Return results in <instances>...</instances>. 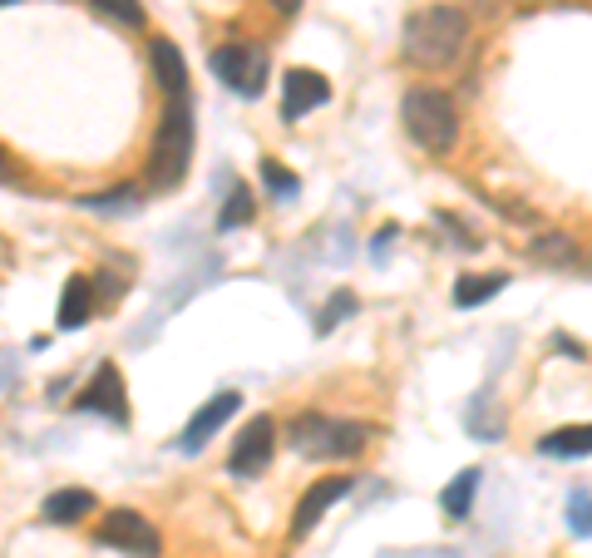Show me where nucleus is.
Segmentation results:
<instances>
[{
  "instance_id": "7ed1b4c3",
  "label": "nucleus",
  "mask_w": 592,
  "mask_h": 558,
  "mask_svg": "<svg viewBox=\"0 0 592 558\" xmlns=\"http://www.w3.org/2000/svg\"><path fill=\"white\" fill-rule=\"evenodd\" d=\"M400 119H405V134L424 153H449L454 139H459V110H454V100L440 90H424V84L400 100Z\"/></svg>"
},
{
  "instance_id": "f8f14e48",
  "label": "nucleus",
  "mask_w": 592,
  "mask_h": 558,
  "mask_svg": "<svg viewBox=\"0 0 592 558\" xmlns=\"http://www.w3.org/2000/svg\"><path fill=\"white\" fill-rule=\"evenodd\" d=\"M148 60H153L158 84H163L173 100H178V94H187V65H183V55H178L173 41H153V45H148Z\"/></svg>"
},
{
  "instance_id": "cd10ccee",
  "label": "nucleus",
  "mask_w": 592,
  "mask_h": 558,
  "mask_svg": "<svg viewBox=\"0 0 592 558\" xmlns=\"http://www.w3.org/2000/svg\"><path fill=\"white\" fill-rule=\"evenodd\" d=\"M5 5H20V0H0V11H5Z\"/></svg>"
},
{
  "instance_id": "a878e982",
  "label": "nucleus",
  "mask_w": 592,
  "mask_h": 558,
  "mask_svg": "<svg viewBox=\"0 0 592 558\" xmlns=\"http://www.w3.org/2000/svg\"><path fill=\"white\" fill-rule=\"evenodd\" d=\"M266 5H272L276 15H296V11H301V0H266Z\"/></svg>"
},
{
  "instance_id": "393cba45",
  "label": "nucleus",
  "mask_w": 592,
  "mask_h": 558,
  "mask_svg": "<svg viewBox=\"0 0 592 558\" xmlns=\"http://www.w3.org/2000/svg\"><path fill=\"white\" fill-rule=\"evenodd\" d=\"M262 183L276 193V198H292V193H296V179H292V173H282L276 163H262Z\"/></svg>"
},
{
  "instance_id": "f257e3e1",
  "label": "nucleus",
  "mask_w": 592,
  "mask_h": 558,
  "mask_svg": "<svg viewBox=\"0 0 592 558\" xmlns=\"http://www.w3.org/2000/svg\"><path fill=\"white\" fill-rule=\"evenodd\" d=\"M469 45V15L459 5H424L405 21V60L420 70H444Z\"/></svg>"
},
{
  "instance_id": "f3484780",
  "label": "nucleus",
  "mask_w": 592,
  "mask_h": 558,
  "mask_svg": "<svg viewBox=\"0 0 592 558\" xmlns=\"http://www.w3.org/2000/svg\"><path fill=\"white\" fill-rule=\"evenodd\" d=\"M365 440H371V425H361V420H335L326 459H351V455H361Z\"/></svg>"
},
{
  "instance_id": "2eb2a0df",
  "label": "nucleus",
  "mask_w": 592,
  "mask_h": 558,
  "mask_svg": "<svg viewBox=\"0 0 592 558\" xmlns=\"http://www.w3.org/2000/svg\"><path fill=\"white\" fill-rule=\"evenodd\" d=\"M538 449H543V455H553V459L592 455V425H562V430H553V435L538 440Z\"/></svg>"
},
{
  "instance_id": "412c9836",
  "label": "nucleus",
  "mask_w": 592,
  "mask_h": 558,
  "mask_svg": "<svg viewBox=\"0 0 592 558\" xmlns=\"http://www.w3.org/2000/svg\"><path fill=\"white\" fill-rule=\"evenodd\" d=\"M568 528L578 538H592V494L588 489H572L568 494Z\"/></svg>"
},
{
  "instance_id": "1a4fd4ad",
  "label": "nucleus",
  "mask_w": 592,
  "mask_h": 558,
  "mask_svg": "<svg viewBox=\"0 0 592 558\" xmlns=\"http://www.w3.org/2000/svg\"><path fill=\"white\" fill-rule=\"evenodd\" d=\"M351 485H355V479H345V475L316 479V485L301 494V504H296V514H292V538H306V534H311V528H316V519H321L326 509L335 504V499H345V494H351Z\"/></svg>"
},
{
  "instance_id": "a211bd4d",
  "label": "nucleus",
  "mask_w": 592,
  "mask_h": 558,
  "mask_svg": "<svg viewBox=\"0 0 592 558\" xmlns=\"http://www.w3.org/2000/svg\"><path fill=\"white\" fill-rule=\"evenodd\" d=\"M528 258L543 262V267H568V262H578V248H572V238H562V232H548V238L528 242Z\"/></svg>"
},
{
  "instance_id": "20e7f679",
  "label": "nucleus",
  "mask_w": 592,
  "mask_h": 558,
  "mask_svg": "<svg viewBox=\"0 0 592 558\" xmlns=\"http://www.w3.org/2000/svg\"><path fill=\"white\" fill-rule=\"evenodd\" d=\"M213 75L232 84V94L257 100L266 84V50L262 45H223V50H213Z\"/></svg>"
},
{
  "instance_id": "4be33fe9",
  "label": "nucleus",
  "mask_w": 592,
  "mask_h": 558,
  "mask_svg": "<svg viewBox=\"0 0 592 558\" xmlns=\"http://www.w3.org/2000/svg\"><path fill=\"white\" fill-rule=\"evenodd\" d=\"M89 5L118 25H144V5H138V0H89Z\"/></svg>"
},
{
  "instance_id": "6e6552de",
  "label": "nucleus",
  "mask_w": 592,
  "mask_h": 558,
  "mask_svg": "<svg viewBox=\"0 0 592 558\" xmlns=\"http://www.w3.org/2000/svg\"><path fill=\"white\" fill-rule=\"evenodd\" d=\"M79 406H84V410H99V415H109L114 425H124V420H128V390H124V376H118L114 361H104V366L94 371V380L84 386Z\"/></svg>"
},
{
  "instance_id": "ddd939ff",
  "label": "nucleus",
  "mask_w": 592,
  "mask_h": 558,
  "mask_svg": "<svg viewBox=\"0 0 592 558\" xmlns=\"http://www.w3.org/2000/svg\"><path fill=\"white\" fill-rule=\"evenodd\" d=\"M39 514H45V524H79V519L94 514V494L89 489H55Z\"/></svg>"
},
{
  "instance_id": "39448f33",
  "label": "nucleus",
  "mask_w": 592,
  "mask_h": 558,
  "mask_svg": "<svg viewBox=\"0 0 592 558\" xmlns=\"http://www.w3.org/2000/svg\"><path fill=\"white\" fill-rule=\"evenodd\" d=\"M99 544L104 548H124L128 558H158V534L153 524H148L144 514H134V509H114V514L99 524Z\"/></svg>"
},
{
  "instance_id": "b1692460",
  "label": "nucleus",
  "mask_w": 592,
  "mask_h": 558,
  "mask_svg": "<svg viewBox=\"0 0 592 558\" xmlns=\"http://www.w3.org/2000/svg\"><path fill=\"white\" fill-rule=\"evenodd\" d=\"M134 198H144L138 189H114V193H94V198H84V208H94V213H118V208H128Z\"/></svg>"
},
{
  "instance_id": "9b49d317",
  "label": "nucleus",
  "mask_w": 592,
  "mask_h": 558,
  "mask_svg": "<svg viewBox=\"0 0 592 558\" xmlns=\"http://www.w3.org/2000/svg\"><path fill=\"white\" fill-rule=\"evenodd\" d=\"M331 430H335L331 415H316V410H306V415L292 420V445L301 449V455H311V459H326V449H331Z\"/></svg>"
},
{
  "instance_id": "bb28decb",
  "label": "nucleus",
  "mask_w": 592,
  "mask_h": 558,
  "mask_svg": "<svg viewBox=\"0 0 592 558\" xmlns=\"http://www.w3.org/2000/svg\"><path fill=\"white\" fill-rule=\"evenodd\" d=\"M10 179H15V169H10V153L0 149V183H10Z\"/></svg>"
},
{
  "instance_id": "4468645a",
  "label": "nucleus",
  "mask_w": 592,
  "mask_h": 558,
  "mask_svg": "<svg viewBox=\"0 0 592 558\" xmlns=\"http://www.w3.org/2000/svg\"><path fill=\"white\" fill-rule=\"evenodd\" d=\"M94 311V287L89 277H69L65 282V297H59V331H79Z\"/></svg>"
},
{
  "instance_id": "f03ea898",
  "label": "nucleus",
  "mask_w": 592,
  "mask_h": 558,
  "mask_svg": "<svg viewBox=\"0 0 592 558\" xmlns=\"http://www.w3.org/2000/svg\"><path fill=\"white\" fill-rule=\"evenodd\" d=\"M187 163H193V110H187V94H178L158 119L153 149H148V183L178 189L187 179Z\"/></svg>"
},
{
  "instance_id": "423d86ee",
  "label": "nucleus",
  "mask_w": 592,
  "mask_h": 558,
  "mask_svg": "<svg viewBox=\"0 0 592 558\" xmlns=\"http://www.w3.org/2000/svg\"><path fill=\"white\" fill-rule=\"evenodd\" d=\"M237 410H242V396H237V390H217V396L207 400V406L197 410V415L183 425V435H178V445H183V455H203V449H207V440H213L217 430H223L227 420L237 415Z\"/></svg>"
},
{
  "instance_id": "9d476101",
  "label": "nucleus",
  "mask_w": 592,
  "mask_h": 558,
  "mask_svg": "<svg viewBox=\"0 0 592 558\" xmlns=\"http://www.w3.org/2000/svg\"><path fill=\"white\" fill-rule=\"evenodd\" d=\"M326 100H331V84H326V75L292 70V75H286V90H282V119H301V114L321 110Z\"/></svg>"
},
{
  "instance_id": "aec40b11",
  "label": "nucleus",
  "mask_w": 592,
  "mask_h": 558,
  "mask_svg": "<svg viewBox=\"0 0 592 558\" xmlns=\"http://www.w3.org/2000/svg\"><path fill=\"white\" fill-rule=\"evenodd\" d=\"M252 213H257V203H252V193L242 189V183H237L232 189V198H227V208L217 213V228H242V223H252Z\"/></svg>"
},
{
  "instance_id": "5701e85b",
  "label": "nucleus",
  "mask_w": 592,
  "mask_h": 558,
  "mask_svg": "<svg viewBox=\"0 0 592 558\" xmlns=\"http://www.w3.org/2000/svg\"><path fill=\"white\" fill-rule=\"evenodd\" d=\"M351 311H355V297H351V292H341V297H331V301H326V311H321V317H316V331H321V337H326V331H331V327H341V317H351Z\"/></svg>"
},
{
  "instance_id": "dca6fc26",
  "label": "nucleus",
  "mask_w": 592,
  "mask_h": 558,
  "mask_svg": "<svg viewBox=\"0 0 592 558\" xmlns=\"http://www.w3.org/2000/svg\"><path fill=\"white\" fill-rule=\"evenodd\" d=\"M503 287H509V277H499V272L459 277V282H454V307H483V301H493Z\"/></svg>"
},
{
  "instance_id": "0eeeda50",
  "label": "nucleus",
  "mask_w": 592,
  "mask_h": 558,
  "mask_svg": "<svg viewBox=\"0 0 592 558\" xmlns=\"http://www.w3.org/2000/svg\"><path fill=\"white\" fill-rule=\"evenodd\" d=\"M272 449H276V425L266 415H257V420H247V430L237 435L232 455H227V469H232L237 479H252L257 469H266Z\"/></svg>"
},
{
  "instance_id": "6ab92c4d",
  "label": "nucleus",
  "mask_w": 592,
  "mask_h": 558,
  "mask_svg": "<svg viewBox=\"0 0 592 558\" xmlns=\"http://www.w3.org/2000/svg\"><path fill=\"white\" fill-rule=\"evenodd\" d=\"M474 489H479V469H464V475H454V485L444 489V514L449 519H464L469 514V504H474Z\"/></svg>"
}]
</instances>
